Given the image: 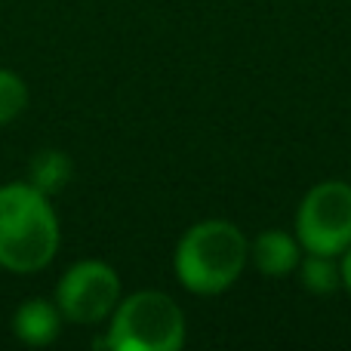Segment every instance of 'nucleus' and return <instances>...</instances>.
I'll use <instances>...</instances> for the list:
<instances>
[{
    "mask_svg": "<svg viewBox=\"0 0 351 351\" xmlns=\"http://www.w3.org/2000/svg\"><path fill=\"white\" fill-rule=\"evenodd\" d=\"M59 216L49 194L31 182L0 185V268L12 274H34L59 253Z\"/></svg>",
    "mask_w": 351,
    "mask_h": 351,
    "instance_id": "f257e3e1",
    "label": "nucleus"
},
{
    "mask_svg": "<svg viewBox=\"0 0 351 351\" xmlns=\"http://www.w3.org/2000/svg\"><path fill=\"white\" fill-rule=\"evenodd\" d=\"M250 262V241L228 219L194 222L179 237L173 253V271L194 296H219L237 284Z\"/></svg>",
    "mask_w": 351,
    "mask_h": 351,
    "instance_id": "f03ea898",
    "label": "nucleus"
},
{
    "mask_svg": "<svg viewBox=\"0 0 351 351\" xmlns=\"http://www.w3.org/2000/svg\"><path fill=\"white\" fill-rule=\"evenodd\" d=\"M99 346L111 351H179L185 346V315L160 290L130 293L114 305Z\"/></svg>",
    "mask_w": 351,
    "mask_h": 351,
    "instance_id": "7ed1b4c3",
    "label": "nucleus"
},
{
    "mask_svg": "<svg viewBox=\"0 0 351 351\" xmlns=\"http://www.w3.org/2000/svg\"><path fill=\"white\" fill-rule=\"evenodd\" d=\"M293 228L305 253L342 256L351 247V185L342 179L315 185L299 204Z\"/></svg>",
    "mask_w": 351,
    "mask_h": 351,
    "instance_id": "20e7f679",
    "label": "nucleus"
},
{
    "mask_svg": "<svg viewBox=\"0 0 351 351\" xmlns=\"http://www.w3.org/2000/svg\"><path fill=\"white\" fill-rule=\"evenodd\" d=\"M121 302V278L102 259H80L56 284V305L62 317L80 327H93L111 317Z\"/></svg>",
    "mask_w": 351,
    "mask_h": 351,
    "instance_id": "39448f33",
    "label": "nucleus"
},
{
    "mask_svg": "<svg viewBox=\"0 0 351 351\" xmlns=\"http://www.w3.org/2000/svg\"><path fill=\"white\" fill-rule=\"evenodd\" d=\"M62 324H65V317H62L56 299L31 296L12 311L10 327L19 342H25V346H31V348H43L59 339Z\"/></svg>",
    "mask_w": 351,
    "mask_h": 351,
    "instance_id": "423d86ee",
    "label": "nucleus"
},
{
    "mask_svg": "<svg viewBox=\"0 0 351 351\" xmlns=\"http://www.w3.org/2000/svg\"><path fill=\"white\" fill-rule=\"evenodd\" d=\"M302 253L305 250L299 243V237L280 228H265L250 243V259H253V265L265 278H287V274H293L299 268V262H302Z\"/></svg>",
    "mask_w": 351,
    "mask_h": 351,
    "instance_id": "0eeeda50",
    "label": "nucleus"
},
{
    "mask_svg": "<svg viewBox=\"0 0 351 351\" xmlns=\"http://www.w3.org/2000/svg\"><path fill=\"white\" fill-rule=\"evenodd\" d=\"M299 284L315 296H330V293L342 290V265L339 256H324V253H302V262L296 268Z\"/></svg>",
    "mask_w": 351,
    "mask_h": 351,
    "instance_id": "6e6552de",
    "label": "nucleus"
},
{
    "mask_svg": "<svg viewBox=\"0 0 351 351\" xmlns=\"http://www.w3.org/2000/svg\"><path fill=\"white\" fill-rule=\"evenodd\" d=\"M71 173H74V167H71V160H68V154L49 148V152H37V158L31 160V179L28 182L53 197L56 191H62V188L71 182Z\"/></svg>",
    "mask_w": 351,
    "mask_h": 351,
    "instance_id": "1a4fd4ad",
    "label": "nucleus"
},
{
    "mask_svg": "<svg viewBox=\"0 0 351 351\" xmlns=\"http://www.w3.org/2000/svg\"><path fill=\"white\" fill-rule=\"evenodd\" d=\"M28 108V86L10 68H0V127L12 123Z\"/></svg>",
    "mask_w": 351,
    "mask_h": 351,
    "instance_id": "9d476101",
    "label": "nucleus"
},
{
    "mask_svg": "<svg viewBox=\"0 0 351 351\" xmlns=\"http://www.w3.org/2000/svg\"><path fill=\"white\" fill-rule=\"evenodd\" d=\"M339 265H342V287H346L348 296H351V247L339 256Z\"/></svg>",
    "mask_w": 351,
    "mask_h": 351,
    "instance_id": "9b49d317",
    "label": "nucleus"
}]
</instances>
